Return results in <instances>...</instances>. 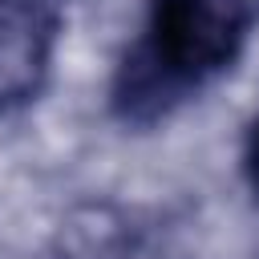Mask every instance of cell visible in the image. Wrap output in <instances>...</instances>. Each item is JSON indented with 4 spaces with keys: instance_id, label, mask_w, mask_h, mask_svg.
<instances>
[{
    "instance_id": "obj_1",
    "label": "cell",
    "mask_w": 259,
    "mask_h": 259,
    "mask_svg": "<svg viewBox=\"0 0 259 259\" xmlns=\"http://www.w3.org/2000/svg\"><path fill=\"white\" fill-rule=\"evenodd\" d=\"M255 24L259 0H150L142 36L113 73L109 109L125 125L166 121L243 57Z\"/></svg>"
},
{
    "instance_id": "obj_2",
    "label": "cell",
    "mask_w": 259,
    "mask_h": 259,
    "mask_svg": "<svg viewBox=\"0 0 259 259\" xmlns=\"http://www.w3.org/2000/svg\"><path fill=\"white\" fill-rule=\"evenodd\" d=\"M69 0H0V113L32 105L53 73Z\"/></svg>"
},
{
    "instance_id": "obj_3",
    "label": "cell",
    "mask_w": 259,
    "mask_h": 259,
    "mask_svg": "<svg viewBox=\"0 0 259 259\" xmlns=\"http://www.w3.org/2000/svg\"><path fill=\"white\" fill-rule=\"evenodd\" d=\"M243 178H247V190L259 202V113L251 117L247 138H243Z\"/></svg>"
}]
</instances>
